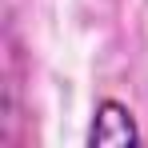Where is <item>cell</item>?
Returning <instances> with one entry per match:
<instances>
[{"instance_id":"obj_1","label":"cell","mask_w":148,"mask_h":148,"mask_svg":"<svg viewBox=\"0 0 148 148\" xmlns=\"http://www.w3.org/2000/svg\"><path fill=\"white\" fill-rule=\"evenodd\" d=\"M88 144L92 148H136L140 144V128H136V116L128 112V104H120L112 96L100 100L92 128H88Z\"/></svg>"}]
</instances>
